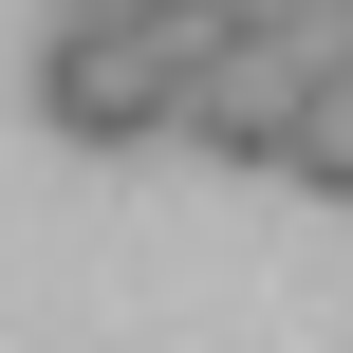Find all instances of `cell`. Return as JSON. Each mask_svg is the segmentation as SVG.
I'll use <instances>...</instances> for the list:
<instances>
[{"label":"cell","instance_id":"1","mask_svg":"<svg viewBox=\"0 0 353 353\" xmlns=\"http://www.w3.org/2000/svg\"><path fill=\"white\" fill-rule=\"evenodd\" d=\"M205 0H74L37 37V130L56 149H186V74H205Z\"/></svg>","mask_w":353,"mask_h":353},{"label":"cell","instance_id":"3","mask_svg":"<svg viewBox=\"0 0 353 353\" xmlns=\"http://www.w3.org/2000/svg\"><path fill=\"white\" fill-rule=\"evenodd\" d=\"M205 19H316V0H205Z\"/></svg>","mask_w":353,"mask_h":353},{"label":"cell","instance_id":"2","mask_svg":"<svg viewBox=\"0 0 353 353\" xmlns=\"http://www.w3.org/2000/svg\"><path fill=\"white\" fill-rule=\"evenodd\" d=\"M279 186H316V205H353V56L316 74V112H298V149H279Z\"/></svg>","mask_w":353,"mask_h":353},{"label":"cell","instance_id":"4","mask_svg":"<svg viewBox=\"0 0 353 353\" xmlns=\"http://www.w3.org/2000/svg\"><path fill=\"white\" fill-rule=\"evenodd\" d=\"M56 19H74V0H56Z\"/></svg>","mask_w":353,"mask_h":353}]
</instances>
